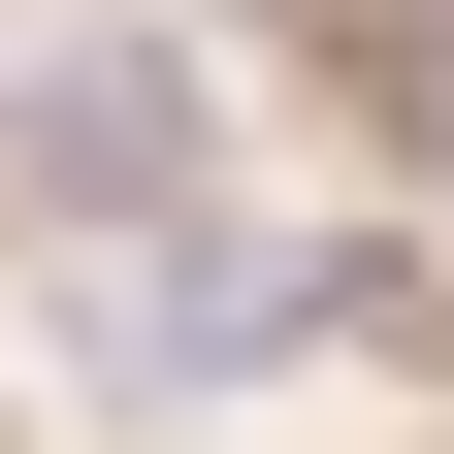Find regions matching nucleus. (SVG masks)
<instances>
[{
  "instance_id": "f257e3e1",
  "label": "nucleus",
  "mask_w": 454,
  "mask_h": 454,
  "mask_svg": "<svg viewBox=\"0 0 454 454\" xmlns=\"http://www.w3.org/2000/svg\"><path fill=\"white\" fill-rule=\"evenodd\" d=\"M0 195L98 227V260H162V195H195V33H66V66H0Z\"/></svg>"
},
{
  "instance_id": "f03ea898",
  "label": "nucleus",
  "mask_w": 454,
  "mask_h": 454,
  "mask_svg": "<svg viewBox=\"0 0 454 454\" xmlns=\"http://www.w3.org/2000/svg\"><path fill=\"white\" fill-rule=\"evenodd\" d=\"M293 325H357V293H325V260H227V227H162V260H98V293H66V357H98V389H260Z\"/></svg>"
},
{
  "instance_id": "7ed1b4c3",
  "label": "nucleus",
  "mask_w": 454,
  "mask_h": 454,
  "mask_svg": "<svg viewBox=\"0 0 454 454\" xmlns=\"http://www.w3.org/2000/svg\"><path fill=\"white\" fill-rule=\"evenodd\" d=\"M389 130H454V0H389Z\"/></svg>"
}]
</instances>
